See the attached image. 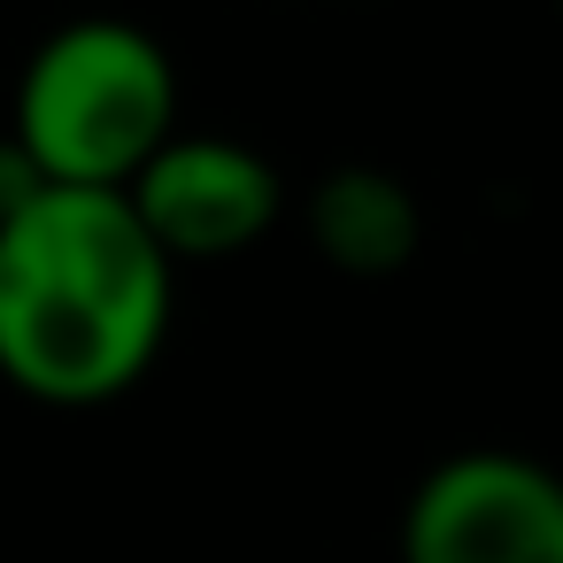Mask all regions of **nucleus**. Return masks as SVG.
I'll list each match as a JSON object with an SVG mask.
<instances>
[{"mask_svg":"<svg viewBox=\"0 0 563 563\" xmlns=\"http://www.w3.org/2000/svg\"><path fill=\"white\" fill-rule=\"evenodd\" d=\"M9 140L40 170V186L124 194L178 140V70L163 40L117 16L63 24L16 78Z\"/></svg>","mask_w":563,"mask_h":563,"instance_id":"f03ea898","label":"nucleus"},{"mask_svg":"<svg viewBox=\"0 0 563 563\" xmlns=\"http://www.w3.org/2000/svg\"><path fill=\"white\" fill-rule=\"evenodd\" d=\"M278 201L286 194H278L271 155H255L247 140H217V132H178L124 186V209L140 217V232L155 240V255L170 271L247 255L278 224Z\"/></svg>","mask_w":563,"mask_h":563,"instance_id":"20e7f679","label":"nucleus"},{"mask_svg":"<svg viewBox=\"0 0 563 563\" xmlns=\"http://www.w3.org/2000/svg\"><path fill=\"white\" fill-rule=\"evenodd\" d=\"M401 563H563V478L517 448L432 463L401 509Z\"/></svg>","mask_w":563,"mask_h":563,"instance_id":"7ed1b4c3","label":"nucleus"},{"mask_svg":"<svg viewBox=\"0 0 563 563\" xmlns=\"http://www.w3.org/2000/svg\"><path fill=\"white\" fill-rule=\"evenodd\" d=\"M32 194H40V170L16 155V140H0V217H16Z\"/></svg>","mask_w":563,"mask_h":563,"instance_id":"423d86ee","label":"nucleus"},{"mask_svg":"<svg viewBox=\"0 0 563 563\" xmlns=\"http://www.w3.org/2000/svg\"><path fill=\"white\" fill-rule=\"evenodd\" d=\"M170 286L124 194L40 186L0 217V378L47 409L117 401L170 340Z\"/></svg>","mask_w":563,"mask_h":563,"instance_id":"f257e3e1","label":"nucleus"},{"mask_svg":"<svg viewBox=\"0 0 563 563\" xmlns=\"http://www.w3.org/2000/svg\"><path fill=\"white\" fill-rule=\"evenodd\" d=\"M309 240L332 271L347 278H386L417 255L424 240V217H417V194L394 178V170H332L317 178L309 194Z\"/></svg>","mask_w":563,"mask_h":563,"instance_id":"39448f33","label":"nucleus"}]
</instances>
